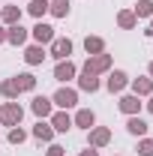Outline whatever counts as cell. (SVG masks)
Segmentation results:
<instances>
[{"label": "cell", "instance_id": "obj_1", "mask_svg": "<svg viewBox=\"0 0 153 156\" xmlns=\"http://www.w3.org/2000/svg\"><path fill=\"white\" fill-rule=\"evenodd\" d=\"M21 117H24V108H21L15 99H9V102H3V108H0V123L3 126H18L21 123Z\"/></svg>", "mask_w": 153, "mask_h": 156}, {"label": "cell", "instance_id": "obj_2", "mask_svg": "<svg viewBox=\"0 0 153 156\" xmlns=\"http://www.w3.org/2000/svg\"><path fill=\"white\" fill-rule=\"evenodd\" d=\"M84 69L87 72H93V75H102V72H108L111 69V54H87V63H84Z\"/></svg>", "mask_w": 153, "mask_h": 156}, {"label": "cell", "instance_id": "obj_3", "mask_svg": "<svg viewBox=\"0 0 153 156\" xmlns=\"http://www.w3.org/2000/svg\"><path fill=\"white\" fill-rule=\"evenodd\" d=\"M87 147H93V150H99V147H105L108 141H111V129L108 126H93V129H87Z\"/></svg>", "mask_w": 153, "mask_h": 156}, {"label": "cell", "instance_id": "obj_4", "mask_svg": "<svg viewBox=\"0 0 153 156\" xmlns=\"http://www.w3.org/2000/svg\"><path fill=\"white\" fill-rule=\"evenodd\" d=\"M105 87H108L111 93H123V90L129 87V75L120 72V69H114V72H108V78H105Z\"/></svg>", "mask_w": 153, "mask_h": 156}, {"label": "cell", "instance_id": "obj_5", "mask_svg": "<svg viewBox=\"0 0 153 156\" xmlns=\"http://www.w3.org/2000/svg\"><path fill=\"white\" fill-rule=\"evenodd\" d=\"M51 102H54V105H60V108L66 111V108H72V105H78V93L72 90V87H60L57 93L51 96Z\"/></svg>", "mask_w": 153, "mask_h": 156}, {"label": "cell", "instance_id": "obj_6", "mask_svg": "<svg viewBox=\"0 0 153 156\" xmlns=\"http://www.w3.org/2000/svg\"><path fill=\"white\" fill-rule=\"evenodd\" d=\"M48 54H51L54 60H69V54H72V42H69V39H60V36H54L51 48H48Z\"/></svg>", "mask_w": 153, "mask_h": 156}, {"label": "cell", "instance_id": "obj_7", "mask_svg": "<svg viewBox=\"0 0 153 156\" xmlns=\"http://www.w3.org/2000/svg\"><path fill=\"white\" fill-rule=\"evenodd\" d=\"M30 33H33V39H36V45H51V42H54V27L45 24V21H39Z\"/></svg>", "mask_w": 153, "mask_h": 156}, {"label": "cell", "instance_id": "obj_8", "mask_svg": "<svg viewBox=\"0 0 153 156\" xmlns=\"http://www.w3.org/2000/svg\"><path fill=\"white\" fill-rule=\"evenodd\" d=\"M30 108H33V114L42 120V117H51L54 114V102L48 96H33V102H30Z\"/></svg>", "mask_w": 153, "mask_h": 156}, {"label": "cell", "instance_id": "obj_9", "mask_svg": "<svg viewBox=\"0 0 153 156\" xmlns=\"http://www.w3.org/2000/svg\"><path fill=\"white\" fill-rule=\"evenodd\" d=\"M78 75V66L72 60H57V66H54V81H69V78Z\"/></svg>", "mask_w": 153, "mask_h": 156}, {"label": "cell", "instance_id": "obj_10", "mask_svg": "<svg viewBox=\"0 0 153 156\" xmlns=\"http://www.w3.org/2000/svg\"><path fill=\"white\" fill-rule=\"evenodd\" d=\"M117 105H120V111H123L126 117H135L138 111H141V96L126 93V96H120V102H117Z\"/></svg>", "mask_w": 153, "mask_h": 156}, {"label": "cell", "instance_id": "obj_11", "mask_svg": "<svg viewBox=\"0 0 153 156\" xmlns=\"http://www.w3.org/2000/svg\"><path fill=\"white\" fill-rule=\"evenodd\" d=\"M78 87H81V90H87V93H96V90L102 87V81H99V75L87 72V69L81 66V75H78Z\"/></svg>", "mask_w": 153, "mask_h": 156}, {"label": "cell", "instance_id": "obj_12", "mask_svg": "<svg viewBox=\"0 0 153 156\" xmlns=\"http://www.w3.org/2000/svg\"><path fill=\"white\" fill-rule=\"evenodd\" d=\"M27 36H30V33H27V27H21V21L6 27V42H9V45H24Z\"/></svg>", "mask_w": 153, "mask_h": 156}, {"label": "cell", "instance_id": "obj_13", "mask_svg": "<svg viewBox=\"0 0 153 156\" xmlns=\"http://www.w3.org/2000/svg\"><path fill=\"white\" fill-rule=\"evenodd\" d=\"M129 87H132L135 96H150V93H153V78L150 75H147V78H132Z\"/></svg>", "mask_w": 153, "mask_h": 156}, {"label": "cell", "instance_id": "obj_14", "mask_svg": "<svg viewBox=\"0 0 153 156\" xmlns=\"http://www.w3.org/2000/svg\"><path fill=\"white\" fill-rule=\"evenodd\" d=\"M72 126H81V129H93L96 126V114L90 108H81L75 117H72Z\"/></svg>", "mask_w": 153, "mask_h": 156}, {"label": "cell", "instance_id": "obj_15", "mask_svg": "<svg viewBox=\"0 0 153 156\" xmlns=\"http://www.w3.org/2000/svg\"><path fill=\"white\" fill-rule=\"evenodd\" d=\"M51 129H54V132L72 129V117L66 114V111H54V114H51Z\"/></svg>", "mask_w": 153, "mask_h": 156}, {"label": "cell", "instance_id": "obj_16", "mask_svg": "<svg viewBox=\"0 0 153 156\" xmlns=\"http://www.w3.org/2000/svg\"><path fill=\"white\" fill-rule=\"evenodd\" d=\"M45 57H48V54H45V48H42V45H30V48L24 51V60H27L30 66H39Z\"/></svg>", "mask_w": 153, "mask_h": 156}, {"label": "cell", "instance_id": "obj_17", "mask_svg": "<svg viewBox=\"0 0 153 156\" xmlns=\"http://www.w3.org/2000/svg\"><path fill=\"white\" fill-rule=\"evenodd\" d=\"M126 132H129V135H147V123H144V120H141V117L135 114V117H129V120H126Z\"/></svg>", "mask_w": 153, "mask_h": 156}, {"label": "cell", "instance_id": "obj_18", "mask_svg": "<svg viewBox=\"0 0 153 156\" xmlns=\"http://www.w3.org/2000/svg\"><path fill=\"white\" fill-rule=\"evenodd\" d=\"M0 21H3L6 27H9V24H18L21 21V9L18 6H3V9H0Z\"/></svg>", "mask_w": 153, "mask_h": 156}, {"label": "cell", "instance_id": "obj_19", "mask_svg": "<svg viewBox=\"0 0 153 156\" xmlns=\"http://www.w3.org/2000/svg\"><path fill=\"white\" fill-rule=\"evenodd\" d=\"M48 12L54 18H66L69 15V0H48Z\"/></svg>", "mask_w": 153, "mask_h": 156}, {"label": "cell", "instance_id": "obj_20", "mask_svg": "<svg viewBox=\"0 0 153 156\" xmlns=\"http://www.w3.org/2000/svg\"><path fill=\"white\" fill-rule=\"evenodd\" d=\"M0 93H3V99H18V81L15 78H6L3 84H0Z\"/></svg>", "mask_w": 153, "mask_h": 156}, {"label": "cell", "instance_id": "obj_21", "mask_svg": "<svg viewBox=\"0 0 153 156\" xmlns=\"http://www.w3.org/2000/svg\"><path fill=\"white\" fill-rule=\"evenodd\" d=\"M84 51H87V54H102V51H105L102 36H87L84 39Z\"/></svg>", "mask_w": 153, "mask_h": 156}, {"label": "cell", "instance_id": "obj_22", "mask_svg": "<svg viewBox=\"0 0 153 156\" xmlns=\"http://www.w3.org/2000/svg\"><path fill=\"white\" fill-rule=\"evenodd\" d=\"M117 24H120L123 30H132L135 24H138V18H135L132 9H123V12H117Z\"/></svg>", "mask_w": 153, "mask_h": 156}, {"label": "cell", "instance_id": "obj_23", "mask_svg": "<svg viewBox=\"0 0 153 156\" xmlns=\"http://www.w3.org/2000/svg\"><path fill=\"white\" fill-rule=\"evenodd\" d=\"M33 138H39V141H51V138H54L51 123H42V120H39L36 126H33Z\"/></svg>", "mask_w": 153, "mask_h": 156}, {"label": "cell", "instance_id": "obj_24", "mask_svg": "<svg viewBox=\"0 0 153 156\" xmlns=\"http://www.w3.org/2000/svg\"><path fill=\"white\" fill-rule=\"evenodd\" d=\"M132 12H135V18H153V0H138Z\"/></svg>", "mask_w": 153, "mask_h": 156}, {"label": "cell", "instance_id": "obj_25", "mask_svg": "<svg viewBox=\"0 0 153 156\" xmlns=\"http://www.w3.org/2000/svg\"><path fill=\"white\" fill-rule=\"evenodd\" d=\"M15 81H18V90H21V93H27V90H33V87H36V75H30V72L15 75Z\"/></svg>", "mask_w": 153, "mask_h": 156}, {"label": "cell", "instance_id": "obj_26", "mask_svg": "<svg viewBox=\"0 0 153 156\" xmlns=\"http://www.w3.org/2000/svg\"><path fill=\"white\" fill-rule=\"evenodd\" d=\"M138 156H153V138H141L138 141Z\"/></svg>", "mask_w": 153, "mask_h": 156}, {"label": "cell", "instance_id": "obj_27", "mask_svg": "<svg viewBox=\"0 0 153 156\" xmlns=\"http://www.w3.org/2000/svg\"><path fill=\"white\" fill-rule=\"evenodd\" d=\"M24 138H27V132H24L21 126H12V129H9V144H21Z\"/></svg>", "mask_w": 153, "mask_h": 156}, {"label": "cell", "instance_id": "obj_28", "mask_svg": "<svg viewBox=\"0 0 153 156\" xmlns=\"http://www.w3.org/2000/svg\"><path fill=\"white\" fill-rule=\"evenodd\" d=\"M27 12H30L33 18H42V15L48 12V3H30V6H27Z\"/></svg>", "mask_w": 153, "mask_h": 156}, {"label": "cell", "instance_id": "obj_29", "mask_svg": "<svg viewBox=\"0 0 153 156\" xmlns=\"http://www.w3.org/2000/svg\"><path fill=\"white\" fill-rule=\"evenodd\" d=\"M45 156H66V150H63L60 144H51V147H48V153H45Z\"/></svg>", "mask_w": 153, "mask_h": 156}, {"label": "cell", "instance_id": "obj_30", "mask_svg": "<svg viewBox=\"0 0 153 156\" xmlns=\"http://www.w3.org/2000/svg\"><path fill=\"white\" fill-rule=\"evenodd\" d=\"M81 156H99V153H96L93 147H87V150H81Z\"/></svg>", "mask_w": 153, "mask_h": 156}, {"label": "cell", "instance_id": "obj_31", "mask_svg": "<svg viewBox=\"0 0 153 156\" xmlns=\"http://www.w3.org/2000/svg\"><path fill=\"white\" fill-rule=\"evenodd\" d=\"M6 42V27H0V45Z\"/></svg>", "mask_w": 153, "mask_h": 156}, {"label": "cell", "instance_id": "obj_32", "mask_svg": "<svg viewBox=\"0 0 153 156\" xmlns=\"http://www.w3.org/2000/svg\"><path fill=\"white\" fill-rule=\"evenodd\" d=\"M147 36L153 39V18H150V24H147Z\"/></svg>", "mask_w": 153, "mask_h": 156}, {"label": "cell", "instance_id": "obj_33", "mask_svg": "<svg viewBox=\"0 0 153 156\" xmlns=\"http://www.w3.org/2000/svg\"><path fill=\"white\" fill-rule=\"evenodd\" d=\"M147 111L153 114V93H150V102H147Z\"/></svg>", "mask_w": 153, "mask_h": 156}, {"label": "cell", "instance_id": "obj_34", "mask_svg": "<svg viewBox=\"0 0 153 156\" xmlns=\"http://www.w3.org/2000/svg\"><path fill=\"white\" fill-rule=\"evenodd\" d=\"M147 72H150V78H153V60H150V66H147Z\"/></svg>", "mask_w": 153, "mask_h": 156}, {"label": "cell", "instance_id": "obj_35", "mask_svg": "<svg viewBox=\"0 0 153 156\" xmlns=\"http://www.w3.org/2000/svg\"><path fill=\"white\" fill-rule=\"evenodd\" d=\"M30 3H48V0H30Z\"/></svg>", "mask_w": 153, "mask_h": 156}]
</instances>
